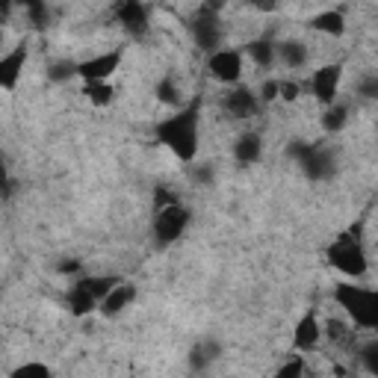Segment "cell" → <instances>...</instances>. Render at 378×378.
<instances>
[{"mask_svg": "<svg viewBox=\"0 0 378 378\" xmlns=\"http://www.w3.org/2000/svg\"><path fill=\"white\" fill-rule=\"evenodd\" d=\"M337 80H340V65H325V68H320L316 71V77H313V92H316V98L320 101H331L334 98V92H337Z\"/></svg>", "mask_w": 378, "mask_h": 378, "instance_id": "cell-10", "label": "cell"}, {"mask_svg": "<svg viewBox=\"0 0 378 378\" xmlns=\"http://www.w3.org/2000/svg\"><path fill=\"white\" fill-rule=\"evenodd\" d=\"M210 71L219 77V80H225V83H234L236 77H240L243 71V59L236 51H219L210 56Z\"/></svg>", "mask_w": 378, "mask_h": 378, "instance_id": "cell-6", "label": "cell"}, {"mask_svg": "<svg viewBox=\"0 0 378 378\" xmlns=\"http://www.w3.org/2000/svg\"><path fill=\"white\" fill-rule=\"evenodd\" d=\"M24 56H27V51L24 47H18V51H12L9 56L0 59V83H3V89L15 86L18 74H21V68H24Z\"/></svg>", "mask_w": 378, "mask_h": 378, "instance_id": "cell-11", "label": "cell"}, {"mask_svg": "<svg viewBox=\"0 0 378 378\" xmlns=\"http://www.w3.org/2000/svg\"><path fill=\"white\" fill-rule=\"evenodd\" d=\"M77 269V263L71 260V263H63V272H74Z\"/></svg>", "mask_w": 378, "mask_h": 378, "instance_id": "cell-35", "label": "cell"}, {"mask_svg": "<svg viewBox=\"0 0 378 378\" xmlns=\"http://www.w3.org/2000/svg\"><path fill=\"white\" fill-rule=\"evenodd\" d=\"M281 95V83H266L263 86V101H275Z\"/></svg>", "mask_w": 378, "mask_h": 378, "instance_id": "cell-31", "label": "cell"}, {"mask_svg": "<svg viewBox=\"0 0 378 378\" xmlns=\"http://www.w3.org/2000/svg\"><path fill=\"white\" fill-rule=\"evenodd\" d=\"M74 71H80V65H74V63H56L51 71H47V77H51V80H68V77H71Z\"/></svg>", "mask_w": 378, "mask_h": 378, "instance_id": "cell-22", "label": "cell"}, {"mask_svg": "<svg viewBox=\"0 0 378 378\" xmlns=\"http://www.w3.org/2000/svg\"><path fill=\"white\" fill-rule=\"evenodd\" d=\"M281 56L287 65H302L307 59V51L298 42H287V45H281Z\"/></svg>", "mask_w": 378, "mask_h": 378, "instance_id": "cell-19", "label": "cell"}, {"mask_svg": "<svg viewBox=\"0 0 378 378\" xmlns=\"http://www.w3.org/2000/svg\"><path fill=\"white\" fill-rule=\"evenodd\" d=\"M328 131H340V127L346 124V109L343 107H334V109H328L325 113V122H322Z\"/></svg>", "mask_w": 378, "mask_h": 378, "instance_id": "cell-23", "label": "cell"}, {"mask_svg": "<svg viewBox=\"0 0 378 378\" xmlns=\"http://www.w3.org/2000/svg\"><path fill=\"white\" fill-rule=\"evenodd\" d=\"M225 104H227V109H231L236 118H245V115H252L257 109V101H254V95L248 92V89H236V92H231L225 98Z\"/></svg>", "mask_w": 378, "mask_h": 378, "instance_id": "cell-12", "label": "cell"}, {"mask_svg": "<svg viewBox=\"0 0 378 378\" xmlns=\"http://www.w3.org/2000/svg\"><path fill=\"white\" fill-rule=\"evenodd\" d=\"M328 257H331V263H334L340 272H346V275H364V272H366V257H364V248L352 240V234L340 236V243L331 245V252H328Z\"/></svg>", "mask_w": 378, "mask_h": 378, "instance_id": "cell-3", "label": "cell"}, {"mask_svg": "<svg viewBox=\"0 0 378 378\" xmlns=\"http://www.w3.org/2000/svg\"><path fill=\"white\" fill-rule=\"evenodd\" d=\"M290 154L298 160V166L304 168V175L313 177V181H320V177L331 175V154L322 151L320 145H293Z\"/></svg>", "mask_w": 378, "mask_h": 378, "instance_id": "cell-4", "label": "cell"}, {"mask_svg": "<svg viewBox=\"0 0 378 378\" xmlns=\"http://www.w3.org/2000/svg\"><path fill=\"white\" fill-rule=\"evenodd\" d=\"M95 302H98V298H95V293L89 290V287H86L83 281H80V284H77L74 290H71V311H74L77 316H83V313H89V311H92V307H95Z\"/></svg>", "mask_w": 378, "mask_h": 378, "instance_id": "cell-14", "label": "cell"}, {"mask_svg": "<svg viewBox=\"0 0 378 378\" xmlns=\"http://www.w3.org/2000/svg\"><path fill=\"white\" fill-rule=\"evenodd\" d=\"M15 375H18V378H24V375H47V366H42V364H27V366H21V370H15Z\"/></svg>", "mask_w": 378, "mask_h": 378, "instance_id": "cell-28", "label": "cell"}, {"mask_svg": "<svg viewBox=\"0 0 378 378\" xmlns=\"http://www.w3.org/2000/svg\"><path fill=\"white\" fill-rule=\"evenodd\" d=\"M83 284L95 293V298H101V296H109V293H113L118 281H115V278H89V281H83Z\"/></svg>", "mask_w": 378, "mask_h": 378, "instance_id": "cell-21", "label": "cell"}, {"mask_svg": "<svg viewBox=\"0 0 378 378\" xmlns=\"http://www.w3.org/2000/svg\"><path fill=\"white\" fill-rule=\"evenodd\" d=\"M118 54H107V56H95V59H89V63L80 65V74L86 77L89 83H95V80H104L107 74H113L115 68H118Z\"/></svg>", "mask_w": 378, "mask_h": 378, "instance_id": "cell-9", "label": "cell"}, {"mask_svg": "<svg viewBox=\"0 0 378 378\" xmlns=\"http://www.w3.org/2000/svg\"><path fill=\"white\" fill-rule=\"evenodd\" d=\"M248 51H252L254 63H260V65H266V63L272 59V45H269V42H254L252 47H248Z\"/></svg>", "mask_w": 378, "mask_h": 378, "instance_id": "cell-24", "label": "cell"}, {"mask_svg": "<svg viewBox=\"0 0 378 378\" xmlns=\"http://www.w3.org/2000/svg\"><path fill=\"white\" fill-rule=\"evenodd\" d=\"M313 27L320 30V33L340 36V33H343V15H340V12H322V15L313 21Z\"/></svg>", "mask_w": 378, "mask_h": 378, "instance_id": "cell-17", "label": "cell"}, {"mask_svg": "<svg viewBox=\"0 0 378 378\" xmlns=\"http://www.w3.org/2000/svg\"><path fill=\"white\" fill-rule=\"evenodd\" d=\"M131 298H133V287H127V284H118L115 290L107 296V302H104V313H109V316H113V313H118V311H122V307H124L127 302H131Z\"/></svg>", "mask_w": 378, "mask_h": 378, "instance_id": "cell-15", "label": "cell"}, {"mask_svg": "<svg viewBox=\"0 0 378 378\" xmlns=\"http://www.w3.org/2000/svg\"><path fill=\"white\" fill-rule=\"evenodd\" d=\"M357 92L366 95V98H378V77H366V80H361Z\"/></svg>", "mask_w": 378, "mask_h": 378, "instance_id": "cell-27", "label": "cell"}, {"mask_svg": "<svg viewBox=\"0 0 378 378\" xmlns=\"http://www.w3.org/2000/svg\"><path fill=\"white\" fill-rule=\"evenodd\" d=\"M236 160H243V163L260 160V139H257V136H243L240 142H236Z\"/></svg>", "mask_w": 378, "mask_h": 378, "instance_id": "cell-16", "label": "cell"}, {"mask_svg": "<svg viewBox=\"0 0 378 378\" xmlns=\"http://www.w3.org/2000/svg\"><path fill=\"white\" fill-rule=\"evenodd\" d=\"M18 3L30 9V15H33V24H36V27H45V24H47V6H45V0H18Z\"/></svg>", "mask_w": 378, "mask_h": 378, "instance_id": "cell-20", "label": "cell"}, {"mask_svg": "<svg viewBox=\"0 0 378 378\" xmlns=\"http://www.w3.org/2000/svg\"><path fill=\"white\" fill-rule=\"evenodd\" d=\"M168 204H175V195L166 192V189H157V210H163Z\"/></svg>", "mask_w": 378, "mask_h": 378, "instance_id": "cell-29", "label": "cell"}, {"mask_svg": "<svg viewBox=\"0 0 378 378\" xmlns=\"http://www.w3.org/2000/svg\"><path fill=\"white\" fill-rule=\"evenodd\" d=\"M293 375H302V361H293V364L281 366V378H293Z\"/></svg>", "mask_w": 378, "mask_h": 378, "instance_id": "cell-30", "label": "cell"}, {"mask_svg": "<svg viewBox=\"0 0 378 378\" xmlns=\"http://www.w3.org/2000/svg\"><path fill=\"white\" fill-rule=\"evenodd\" d=\"M316 340H320V325H316L313 316H304L296 328V349L307 352V349H313L316 346Z\"/></svg>", "mask_w": 378, "mask_h": 378, "instance_id": "cell-13", "label": "cell"}, {"mask_svg": "<svg viewBox=\"0 0 378 378\" xmlns=\"http://www.w3.org/2000/svg\"><path fill=\"white\" fill-rule=\"evenodd\" d=\"M192 30H195L198 45H201L204 51H213V47L219 45V24H216V12H210V9H204V12L198 15Z\"/></svg>", "mask_w": 378, "mask_h": 378, "instance_id": "cell-8", "label": "cell"}, {"mask_svg": "<svg viewBox=\"0 0 378 378\" xmlns=\"http://www.w3.org/2000/svg\"><path fill=\"white\" fill-rule=\"evenodd\" d=\"M115 12H118L122 24L131 30V33H142L145 24H148L145 6L139 3V0H118V3H115Z\"/></svg>", "mask_w": 378, "mask_h": 378, "instance_id": "cell-7", "label": "cell"}, {"mask_svg": "<svg viewBox=\"0 0 378 378\" xmlns=\"http://www.w3.org/2000/svg\"><path fill=\"white\" fill-rule=\"evenodd\" d=\"M364 361H366V370L378 375V343L366 346V352H364Z\"/></svg>", "mask_w": 378, "mask_h": 378, "instance_id": "cell-26", "label": "cell"}, {"mask_svg": "<svg viewBox=\"0 0 378 378\" xmlns=\"http://www.w3.org/2000/svg\"><path fill=\"white\" fill-rule=\"evenodd\" d=\"M225 6V0H207V9H210V12H216V9H222Z\"/></svg>", "mask_w": 378, "mask_h": 378, "instance_id": "cell-34", "label": "cell"}, {"mask_svg": "<svg viewBox=\"0 0 378 378\" xmlns=\"http://www.w3.org/2000/svg\"><path fill=\"white\" fill-rule=\"evenodd\" d=\"M195 122H198V107H189L186 113L175 115V118H166V122L157 127V136L160 142H166L172 151L181 157L184 163H189L195 157V142H198V133H195Z\"/></svg>", "mask_w": 378, "mask_h": 378, "instance_id": "cell-1", "label": "cell"}, {"mask_svg": "<svg viewBox=\"0 0 378 378\" xmlns=\"http://www.w3.org/2000/svg\"><path fill=\"white\" fill-rule=\"evenodd\" d=\"M337 302H340L349 316L364 325V328H378V293L375 290H361L355 284L337 287Z\"/></svg>", "mask_w": 378, "mask_h": 378, "instance_id": "cell-2", "label": "cell"}, {"mask_svg": "<svg viewBox=\"0 0 378 378\" xmlns=\"http://www.w3.org/2000/svg\"><path fill=\"white\" fill-rule=\"evenodd\" d=\"M86 95H89V101H92V104L104 107V104H109V98H113V89L104 86L101 80H95V83L86 86Z\"/></svg>", "mask_w": 378, "mask_h": 378, "instance_id": "cell-18", "label": "cell"}, {"mask_svg": "<svg viewBox=\"0 0 378 378\" xmlns=\"http://www.w3.org/2000/svg\"><path fill=\"white\" fill-rule=\"evenodd\" d=\"M186 222H189V213L184 210V207H177V204L163 207V210L157 213V222H154L157 240H160V243H175L177 236H181V231L186 227Z\"/></svg>", "mask_w": 378, "mask_h": 378, "instance_id": "cell-5", "label": "cell"}, {"mask_svg": "<svg viewBox=\"0 0 378 378\" xmlns=\"http://www.w3.org/2000/svg\"><path fill=\"white\" fill-rule=\"evenodd\" d=\"M281 95H284V101H296L298 86L296 83H281Z\"/></svg>", "mask_w": 378, "mask_h": 378, "instance_id": "cell-32", "label": "cell"}, {"mask_svg": "<svg viewBox=\"0 0 378 378\" xmlns=\"http://www.w3.org/2000/svg\"><path fill=\"white\" fill-rule=\"evenodd\" d=\"M157 95H160V101H166V104H177V89L168 80H163L160 86H157Z\"/></svg>", "mask_w": 378, "mask_h": 378, "instance_id": "cell-25", "label": "cell"}, {"mask_svg": "<svg viewBox=\"0 0 378 378\" xmlns=\"http://www.w3.org/2000/svg\"><path fill=\"white\" fill-rule=\"evenodd\" d=\"M252 6L263 9V12H272V9H275V0H252Z\"/></svg>", "mask_w": 378, "mask_h": 378, "instance_id": "cell-33", "label": "cell"}]
</instances>
